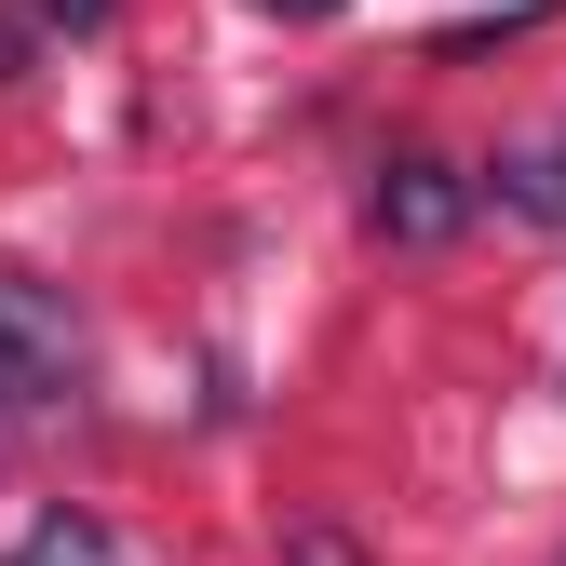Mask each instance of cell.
<instances>
[{
  "label": "cell",
  "mask_w": 566,
  "mask_h": 566,
  "mask_svg": "<svg viewBox=\"0 0 566 566\" xmlns=\"http://www.w3.org/2000/svg\"><path fill=\"white\" fill-rule=\"evenodd\" d=\"M67 391H82V311L0 270V405H67Z\"/></svg>",
  "instance_id": "1"
},
{
  "label": "cell",
  "mask_w": 566,
  "mask_h": 566,
  "mask_svg": "<svg viewBox=\"0 0 566 566\" xmlns=\"http://www.w3.org/2000/svg\"><path fill=\"white\" fill-rule=\"evenodd\" d=\"M378 230L418 243V256L459 243V230H472V176H459L446 149H391V163H378Z\"/></svg>",
  "instance_id": "2"
},
{
  "label": "cell",
  "mask_w": 566,
  "mask_h": 566,
  "mask_svg": "<svg viewBox=\"0 0 566 566\" xmlns=\"http://www.w3.org/2000/svg\"><path fill=\"white\" fill-rule=\"evenodd\" d=\"M0 566H122V539H108L95 513H41V526L0 553Z\"/></svg>",
  "instance_id": "3"
},
{
  "label": "cell",
  "mask_w": 566,
  "mask_h": 566,
  "mask_svg": "<svg viewBox=\"0 0 566 566\" xmlns=\"http://www.w3.org/2000/svg\"><path fill=\"white\" fill-rule=\"evenodd\" d=\"M500 202L539 217V230H566V149H513V163H500Z\"/></svg>",
  "instance_id": "4"
},
{
  "label": "cell",
  "mask_w": 566,
  "mask_h": 566,
  "mask_svg": "<svg viewBox=\"0 0 566 566\" xmlns=\"http://www.w3.org/2000/svg\"><path fill=\"white\" fill-rule=\"evenodd\" d=\"M283 566H365V539L350 526H283Z\"/></svg>",
  "instance_id": "5"
},
{
  "label": "cell",
  "mask_w": 566,
  "mask_h": 566,
  "mask_svg": "<svg viewBox=\"0 0 566 566\" xmlns=\"http://www.w3.org/2000/svg\"><path fill=\"white\" fill-rule=\"evenodd\" d=\"M28 54H41V14L14 0V14H0V82H28Z\"/></svg>",
  "instance_id": "6"
},
{
  "label": "cell",
  "mask_w": 566,
  "mask_h": 566,
  "mask_svg": "<svg viewBox=\"0 0 566 566\" xmlns=\"http://www.w3.org/2000/svg\"><path fill=\"white\" fill-rule=\"evenodd\" d=\"M28 14H41V28H108L122 0H28Z\"/></svg>",
  "instance_id": "7"
},
{
  "label": "cell",
  "mask_w": 566,
  "mask_h": 566,
  "mask_svg": "<svg viewBox=\"0 0 566 566\" xmlns=\"http://www.w3.org/2000/svg\"><path fill=\"white\" fill-rule=\"evenodd\" d=\"M270 14H337V0H270Z\"/></svg>",
  "instance_id": "8"
}]
</instances>
